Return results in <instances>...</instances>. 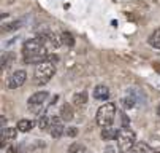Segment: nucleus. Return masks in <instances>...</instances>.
<instances>
[{"label": "nucleus", "mask_w": 160, "mask_h": 153, "mask_svg": "<svg viewBox=\"0 0 160 153\" xmlns=\"http://www.w3.org/2000/svg\"><path fill=\"white\" fill-rule=\"evenodd\" d=\"M48 45L40 37L30 38L22 45V57L26 64H40L48 59Z\"/></svg>", "instance_id": "obj_1"}, {"label": "nucleus", "mask_w": 160, "mask_h": 153, "mask_svg": "<svg viewBox=\"0 0 160 153\" xmlns=\"http://www.w3.org/2000/svg\"><path fill=\"white\" fill-rule=\"evenodd\" d=\"M56 74V62L43 61L35 65L33 70V83L35 85H46Z\"/></svg>", "instance_id": "obj_2"}, {"label": "nucleus", "mask_w": 160, "mask_h": 153, "mask_svg": "<svg viewBox=\"0 0 160 153\" xmlns=\"http://www.w3.org/2000/svg\"><path fill=\"white\" fill-rule=\"evenodd\" d=\"M116 104L114 102H106L103 104L98 110H97V115H95V121L100 128H105V126H111L114 118H116Z\"/></svg>", "instance_id": "obj_3"}, {"label": "nucleus", "mask_w": 160, "mask_h": 153, "mask_svg": "<svg viewBox=\"0 0 160 153\" xmlns=\"http://www.w3.org/2000/svg\"><path fill=\"white\" fill-rule=\"evenodd\" d=\"M136 144V139H135V133L130 131L128 128H122L119 131V136H118V147L122 153H128L133 145Z\"/></svg>", "instance_id": "obj_4"}, {"label": "nucleus", "mask_w": 160, "mask_h": 153, "mask_svg": "<svg viewBox=\"0 0 160 153\" xmlns=\"http://www.w3.org/2000/svg\"><path fill=\"white\" fill-rule=\"evenodd\" d=\"M49 97V93L48 91H37L33 93L29 99H27V107L32 113H40V110L43 108L44 102L48 101Z\"/></svg>", "instance_id": "obj_5"}, {"label": "nucleus", "mask_w": 160, "mask_h": 153, "mask_svg": "<svg viewBox=\"0 0 160 153\" xmlns=\"http://www.w3.org/2000/svg\"><path fill=\"white\" fill-rule=\"evenodd\" d=\"M26 80H27V72L26 70H14L8 77L7 85H8L10 90H18V88H21V86L26 83Z\"/></svg>", "instance_id": "obj_6"}, {"label": "nucleus", "mask_w": 160, "mask_h": 153, "mask_svg": "<svg viewBox=\"0 0 160 153\" xmlns=\"http://www.w3.org/2000/svg\"><path fill=\"white\" fill-rule=\"evenodd\" d=\"M65 133V128L62 124V118H52L49 126V134L52 139H60Z\"/></svg>", "instance_id": "obj_7"}, {"label": "nucleus", "mask_w": 160, "mask_h": 153, "mask_svg": "<svg viewBox=\"0 0 160 153\" xmlns=\"http://www.w3.org/2000/svg\"><path fill=\"white\" fill-rule=\"evenodd\" d=\"M18 128H3L2 129V136H0V145L5 147L8 142H14L18 136Z\"/></svg>", "instance_id": "obj_8"}, {"label": "nucleus", "mask_w": 160, "mask_h": 153, "mask_svg": "<svg viewBox=\"0 0 160 153\" xmlns=\"http://www.w3.org/2000/svg\"><path fill=\"white\" fill-rule=\"evenodd\" d=\"M92 96H94V99L105 102V101L109 99V88L105 86V85H97L94 88V91H92Z\"/></svg>", "instance_id": "obj_9"}, {"label": "nucleus", "mask_w": 160, "mask_h": 153, "mask_svg": "<svg viewBox=\"0 0 160 153\" xmlns=\"http://www.w3.org/2000/svg\"><path fill=\"white\" fill-rule=\"evenodd\" d=\"M118 136H119V129H116V128L105 126L102 129V139L103 140H114V139H118Z\"/></svg>", "instance_id": "obj_10"}, {"label": "nucleus", "mask_w": 160, "mask_h": 153, "mask_svg": "<svg viewBox=\"0 0 160 153\" xmlns=\"http://www.w3.org/2000/svg\"><path fill=\"white\" fill-rule=\"evenodd\" d=\"M148 43L152 46V48H157V50H160V29H155L151 35H149V38H148Z\"/></svg>", "instance_id": "obj_11"}, {"label": "nucleus", "mask_w": 160, "mask_h": 153, "mask_svg": "<svg viewBox=\"0 0 160 153\" xmlns=\"http://www.w3.org/2000/svg\"><path fill=\"white\" fill-rule=\"evenodd\" d=\"M60 118L63 121H72L73 120V110H72V107L68 104L62 105V108H60Z\"/></svg>", "instance_id": "obj_12"}, {"label": "nucleus", "mask_w": 160, "mask_h": 153, "mask_svg": "<svg viewBox=\"0 0 160 153\" xmlns=\"http://www.w3.org/2000/svg\"><path fill=\"white\" fill-rule=\"evenodd\" d=\"M128 153H152V151H151V148H149L148 144H144V142H136Z\"/></svg>", "instance_id": "obj_13"}, {"label": "nucleus", "mask_w": 160, "mask_h": 153, "mask_svg": "<svg viewBox=\"0 0 160 153\" xmlns=\"http://www.w3.org/2000/svg\"><path fill=\"white\" fill-rule=\"evenodd\" d=\"M16 128L19 129V133H29V131L33 128V121L32 120H19Z\"/></svg>", "instance_id": "obj_14"}, {"label": "nucleus", "mask_w": 160, "mask_h": 153, "mask_svg": "<svg viewBox=\"0 0 160 153\" xmlns=\"http://www.w3.org/2000/svg\"><path fill=\"white\" fill-rule=\"evenodd\" d=\"M37 126L41 129V131H46L49 126H51V118L48 115H40L38 120H37Z\"/></svg>", "instance_id": "obj_15"}, {"label": "nucleus", "mask_w": 160, "mask_h": 153, "mask_svg": "<svg viewBox=\"0 0 160 153\" xmlns=\"http://www.w3.org/2000/svg\"><path fill=\"white\" fill-rule=\"evenodd\" d=\"M86 102H87V93H86V91L76 93V94L73 96V104H75L76 107H82V105H86Z\"/></svg>", "instance_id": "obj_16"}, {"label": "nucleus", "mask_w": 160, "mask_h": 153, "mask_svg": "<svg viewBox=\"0 0 160 153\" xmlns=\"http://www.w3.org/2000/svg\"><path fill=\"white\" fill-rule=\"evenodd\" d=\"M68 153H87V148L79 142H73L70 147H68Z\"/></svg>", "instance_id": "obj_17"}, {"label": "nucleus", "mask_w": 160, "mask_h": 153, "mask_svg": "<svg viewBox=\"0 0 160 153\" xmlns=\"http://www.w3.org/2000/svg\"><path fill=\"white\" fill-rule=\"evenodd\" d=\"M60 38H62V43H63V45H67V46H73L75 45V38H73V35L70 32H62L60 34Z\"/></svg>", "instance_id": "obj_18"}, {"label": "nucleus", "mask_w": 160, "mask_h": 153, "mask_svg": "<svg viewBox=\"0 0 160 153\" xmlns=\"http://www.w3.org/2000/svg\"><path fill=\"white\" fill-rule=\"evenodd\" d=\"M21 27V21H11V23H7V24H3V27H2V32H11V30H16V29H19Z\"/></svg>", "instance_id": "obj_19"}, {"label": "nucleus", "mask_w": 160, "mask_h": 153, "mask_svg": "<svg viewBox=\"0 0 160 153\" xmlns=\"http://www.w3.org/2000/svg\"><path fill=\"white\" fill-rule=\"evenodd\" d=\"M11 61H14V54L13 53H7L5 56H2V69H7Z\"/></svg>", "instance_id": "obj_20"}, {"label": "nucleus", "mask_w": 160, "mask_h": 153, "mask_svg": "<svg viewBox=\"0 0 160 153\" xmlns=\"http://www.w3.org/2000/svg\"><path fill=\"white\" fill-rule=\"evenodd\" d=\"M65 136H68V137H76V136H78V128H75V126L65 128Z\"/></svg>", "instance_id": "obj_21"}, {"label": "nucleus", "mask_w": 160, "mask_h": 153, "mask_svg": "<svg viewBox=\"0 0 160 153\" xmlns=\"http://www.w3.org/2000/svg\"><path fill=\"white\" fill-rule=\"evenodd\" d=\"M122 102H124V105H125V107H128V108H132V107L135 105V102H136V99H135V97H133V96L130 94V96H127V97H124V99H122Z\"/></svg>", "instance_id": "obj_22"}, {"label": "nucleus", "mask_w": 160, "mask_h": 153, "mask_svg": "<svg viewBox=\"0 0 160 153\" xmlns=\"http://www.w3.org/2000/svg\"><path fill=\"white\" fill-rule=\"evenodd\" d=\"M121 120H122V128H128L130 120L127 118V115H125V113H121Z\"/></svg>", "instance_id": "obj_23"}, {"label": "nucleus", "mask_w": 160, "mask_h": 153, "mask_svg": "<svg viewBox=\"0 0 160 153\" xmlns=\"http://www.w3.org/2000/svg\"><path fill=\"white\" fill-rule=\"evenodd\" d=\"M157 112H158V115H160V105H158V110H157Z\"/></svg>", "instance_id": "obj_24"}, {"label": "nucleus", "mask_w": 160, "mask_h": 153, "mask_svg": "<svg viewBox=\"0 0 160 153\" xmlns=\"http://www.w3.org/2000/svg\"><path fill=\"white\" fill-rule=\"evenodd\" d=\"M152 153H160V151H152Z\"/></svg>", "instance_id": "obj_25"}]
</instances>
